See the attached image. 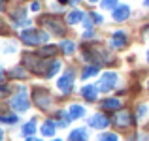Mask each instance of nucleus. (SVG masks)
I'll list each match as a JSON object with an SVG mask.
<instances>
[{
  "label": "nucleus",
  "mask_w": 149,
  "mask_h": 141,
  "mask_svg": "<svg viewBox=\"0 0 149 141\" xmlns=\"http://www.w3.org/2000/svg\"><path fill=\"white\" fill-rule=\"evenodd\" d=\"M85 19V13L81 10H74L68 13V17H66V21H68V25H77V23H81Z\"/></svg>",
  "instance_id": "9b49d317"
},
{
  "label": "nucleus",
  "mask_w": 149,
  "mask_h": 141,
  "mask_svg": "<svg viewBox=\"0 0 149 141\" xmlns=\"http://www.w3.org/2000/svg\"><path fill=\"white\" fill-rule=\"evenodd\" d=\"M115 85H117V73L115 72H106L104 75H102L100 83H98V91L108 92V91H111Z\"/></svg>",
  "instance_id": "20e7f679"
},
{
  "label": "nucleus",
  "mask_w": 149,
  "mask_h": 141,
  "mask_svg": "<svg viewBox=\"0 0 149 141\" xmlns=\"http://www.w3.org/2000/svg\"><path fill=\"white\" fill-rule=\"evenodd\" d=\"M89 134L85 128H77V130H72L70 132V141H87Z\"/></svg>",
  "instance_id": "f8f14e48"
},
{
  "label": "nucleus",
  "mask_w": 149,
  "mask_h": 141,
  "mask_svg": "<svg viewBox=\"0 0 149 141\" xmlns=\"http://www.w3.org/2000/svg\"><path fill=\"white\" fill-rule=\"evenodd\" d=\"M117 6V0H102V8L104 10H113Z\"/></svg>",
  "instance_id": "b1692460"
},
{
  "label": "nucleus",
  "mask_w": 149,
  "mask_h": 141,
  "mask_svg": "<svg viewBox=\"0 0 149 141\" xmlns=\"http://www.w3.org/2000/svg\"><path fill=\"white\" fill-rule=\"evenodd\" d=\"M2 79H4V70L0 68V81H2Z\"/></svg>",
  "instance_id": "c756f323"
},
{
  "label": "nucleus",
  "mask_w": 149,
  "mask_h": 141,
  "mask_svg": "<svg viewBox=\"0 0 149 141\" xmlns=\"http://www.w3.org/2000/svg\"><path fill=\"white\" fill-rule=\"evenodd\" d=\"M143 4H146V8H149V0H143Z\"/></svg>",
  "instance_id": "72a5a7b5"
},
{
  "label": "nucleus",
  "mask_w": 149,
  "mask_h": 141,
  "mask_svg": "<svg viewBox=\"0 0 149 141\" xmlns=\"http://www.w3.org/2000/svg\"><path fill=\"white\" fill-rule=\"evenodd\" d=\"M89 2H91V4H95V2H100V0H89Z\"/></svg>",
  "instance_id": "f704fd0d"
},
{
  "label": "nucleus",
  "mask_w": 149,
  "mask_h": 141,
  "mask_svg": "<svg viewBox=\"0 0 149 141\" xmlns=\"http://www.w3.org/2000/svg\"><path fill=\"white\" fill-rule=\"evenodd\" d=\"M128 15H130V8H128L127 4H123V6H115V10H113L111 17H113V21L121 23V21H127Z\"/></svg>",
  "instance_id": "6e6552de"
},
{
  "label": "nucleus",
  "mask_w": 149,
  "mask_h": 141,
  "mask_svg": "<svg viewBox=\"0 0 149 141\" xmlns=\"http://www.w3.org/2000/svg\"><path fill=\"white\" fill-rule=\"evenodd\" d=\"M55 53H57V47L55 45H45L40 49V55H44V57H53Z\"/></svg>",
  "instance_id": "4be33fe9"
},
{
  "label": "nucleus",
  "mask_w": 149,
  "mask_h": 141,
  "mask_svg": "<svg viewBox=\"0 0 149 141\" xmlns=\"http://www.w3.org/2000/svg\"><path fill=\"white\" fill-rule=\"evenodd\" d=\"M61 49L64 51L66 55H72L74 51H76V44H74V41H70V40H66V41H62V44H61Z\"/></svg>",
  "instance_id": "aec40b11"
},
{
  "label": "nucleus",
  "mask_w": 149,
  "mask_h": 141,
  "mask_svg": "<svg viewBox=\"0 0 149 141\" xmlns=\"http://www.w3.org/2000/svg\"><path fill=\"white\" fill-rule=\"evenodd\" d=\"M58 2H61V4H68L70 0H58Z\"/></svg>",
  "instance_id": "473e14b6"
},
{
  "label": "nucleus",
  "mask_w": 149,
  "mask_h": 141,
  "mask_svg": "<svg viewBox=\"0 0 149 141\" xmlns=\"http://www.w3.org/2000/svg\"><path fill=\"white\" fill-rule=\"evenodd\" d=\"M42 134L51 138V135H55V122L53 120H45L44 124H42Z\"/></svg>",
  "instance_id": "dca6fc26"
},
{
  "label": "nucleus",
  "mask_w": 149,
  "mask_h": 141,
  "mask_svg": "<svg viewBox=\"0 0 149 141\" xmlns=\"http://www.w3.org/2000/svg\"><path fill=\"white\" fill-rule=\"evenodd\" d=\"M0 8H2V0H0Z\"/></svg>",
  "instance_id": "4c0bfd02"
},
{
  "label": "nucleus",
  "mask_w": 149,
  "mask_h": 141,
  "mask_svg": "<svg viewBox=\"0 0 149 141\" xmlns=\"http://www.w3.org/2000/svg\"><path fill=\"white\" fill-rule=\"evenodd\" d=\"M32 98H34V102H36V105H38V107H42V109H47L49 105H51L49 94L45 92V91H42V88H36V91L32 92Z\"/></svg>",
  "instance_id": "39448f33"
},
{
  "label": "nucleus",
  "mask_w": 149,
  "mask_h": 141,
  "mask_svg": "<svg viewBox=\"0 0 149 141\" xmlns=\"http://www.w3.org/2000/svg\"><path fill=\"white\" fill-rule=\"evenodd\" d=\"M115 124H117V126H128V124H130V115H128V111L117 113V117H115Z\"/></svg>",
  "instance_id": "2eb2a0df"
},
{
  "label": "nucleus",
  "mask_w": 149,
  "mask_h": 141,
  "mask_svg": "<svg viewBox=\"0 0 149 141\" xmlns=\"http://www.w3.org/2000/svg\"><path fill=\"white\" fill-rule=\"evenodd\" d=\"M109 45H111L113 49H121V47H125V45H127V34H125L123 30H117V32H113Z\"/></svg>",
  "instance_id": "1a4fd4ad"
},
{
  "label": "nucleus",
  "mask_w": 149,
  "mask_h": 141,
  "mask_svg": "<svg viewBox=\"0 0 149 141\" xmlns=\"http://www.w3.org/2000/svg\"><path fill=\"white\" fill-rule=\"evenodd\" d=\"M61 70V62L58 60H53V62H49V66H47V72H45V75L47 77H53L55 73Z\"/></svg>",
  "instance_id": "a211bd4d"
},
{
  "label": "nucleus",
  "mask_w": 149,
  "mask_h": 141,
  "mask_svg": "<svg viewBox=\"0 0 149 141\" xmlns=\"http://www.w3.org/2000/svg\"><path fill=\"white\" fill-rule=\"evenodd\" d=\"M68 113H70V117H72V119H81V117L85 115V107H83V105L74 104V105H70Z\"/></svg>",
  "instance_id": "ddd939ff"
},
{
  "label": "nucleus",
  "mask_w": 149,
  "mask_h": 141,
  "mask_svg": "<svg viewBox=\"0 0 149 141\" xmlns=\"http://www.w3.org/2000/svg\"><path fill=\"white\" fill-rule=\"evenodd\" d=\"M45 25L51 26V28H53V32H57V34H62V32H64L62 25L57 21V19H45Z\"/></svg>",
  "instance_id": "f3484780"
},
{
  "label": "nucleus",
  "mask_w": 149,
  "mask_h": 141,
  "mask_svg": "<svg viewBox=\"0 0 149 141\" xmlns=\"http://www.w3.org/2000/svg\"><path fill=\"white\" fill-rule=\"evenodd\" d=\"M102 107L108 109V111H115V109L121 107V102L117 100V98H109V100H104V102H102Z\"/></svg>",
  "instance_id": "4468645a"
},
{
  "label": "nucleus",
  "mask_w": 149,
  "mask_h": 141,
  "mask_svg": "<svg viewBox=\"0 0 149 141\" xmlns=\"http://www.w3.org/2000/svg\"><path fill=\"white\" fill-rule=\"evenodd\" d=\"M11 77H26V73H25V70H23V68H13Z\"/></svg>",
  "instance_id": "393cba45"
},
{
  "label": "nucleus",
  "mask_w": 149,
  "mask_h": 141,
  "mask_svg": "<svg viewBox=\"0 0 149 141\" xmlns=\"http://www.w3.org/2000/svg\"><path fill=\"white\" fill-rule=\"evenodd\" d=\"M21 40L29 45H38V44H42V41H47L49 36L45 32H40V30L29 28V30H23L21 32Z\"/></svg>",
  "instance_id": "f257e3e1"
},
{
  "label": "nucleus",
  "mask_w": 149,
  "mask_h": 141,
  "mask_svg": "<svg viewBox=\"0 0 149 141\" xmlns=\"http://www.w3.org/2000/svg\"><path fill=\"white\" fill-rule=\"evenodd\" d=\"M89 124H91L93 128H96V130H102V128H108L109 119L106 115H102V113H96V115H93L91 119H89Z\"/></svg>",
  "instance_id": "0eeeda50"
},
{
  "label": "nucleus",
  "mask_w": 149,
  "mask_h": 141,
  "mask_svg": "<svg viewBox=\"0 0 149 141\" xmlns=\"http://www.w3.org/2000/svg\"><path fill=\"white\" fill-rule=\"evenodd\" d=\"M30 10H32V11H38V10H40V4H38V2H32V4H30Z\"/></svg>",
  "instance_id": "cd10ccee"
},
{
  "label": "nucleus",
  "mask_w": 149,
  "mask_h": 141,
  "mask_svg": "<svg viewBox=\"0 0 149 141\" xmlns=\"http://www.w3.org/2000/svg\"><path fill=\"white\" fill-rule=\"evenodd\" d=\"M147 62H149V51H147Z\"/></svg>",
  "instance_id": "c9c22d12"
},
{
  "label": "nucleus",
  "mask_w": 149,
  "mask_h": 141,
  "mask_svg": "<svg viewBox=\"0 0 149 141\" xmlns=\"http://www.w3.org/2000/svg\"><path fill=\"white\" fill-rule=\"evenodd\" d=\"M146 113H147V105H140V109H138V120H142L143 117H146Z\"/></svg>",
  "instance_id": "bb28decb"
},
{
  "label": "nucleus",
  "mask_w": 149,
  "mask_h": 141,
  "mask_svg": "<svg viewBox=\"0 0 149 141\" xmlns=\"http://www.w3.org/2000/svg\"><path fill=\"white\" fill-rule=\"evenodd\" d=\"M26 141H42V139H34V138H30V135H29V139H26Z\"/></svg>",
  "instance_id": "7c9ffc66"
},
{
  "label": "nucleus",
  "mask_w": 149,
  "mask_h": 141,
  "mask_svg": "<svg viewBox=\"0 0 149 141\" xmlns=\"http://www.w3.org/2000/svg\"><path fill=\"white\" fill-rule=\"evenodd\" d=\"M72 85H74V73H72V72H66L64 75L58 79L57 87L61 88V92H62V94H68L70 91H72Z\"/></svg>",
  "instance_id": "423d86ee"
},
{
  "label": "nucleus",
  "mask_w": 149,
  "mask_h": 141,
  "mask_svg": "<svg viewBox=\"0 0 149 141\" xmlns=\"http://www.w3.org/2000/svg\"><path fill=\"white\" fill-rule=\"evenodd\" d=\"M23 60H25L26 68L32 70V72H36V73H45L47 72V66H49L47 60H40L38 57H32V55H25Z\"/></svg>",
  "instance_id": "7ed1b4c3"
},
{
  "label": "nucleus",
  "mask_w": 149,
  "mask_h": 141,
  "mask_svg": "<svg viewBox=\"0 0 149 141\" xmlns=\"http://www.w3.org/2000/svg\"><path fill=\"white\" fill-rule=\"evenodd\" d=\"M96 73H98V66H87V68L83 70V73H81V77H83V79H89V77L96 75Z\"/></svg>",
  "instance_id": "412c9836"
},
{
  "label": "nucleus",
  "mask_w": 149,
  "mask_h": 141,
  "mask_svg": "<svg viewBox=\"0 0 149 141\" xmlns=\"http://www.w3.org/2000/svg\"><path fill=\"white\" fill-rule=\"evenodd\" d=\"M19 120V117L17 115H0V122H6V124H13V122H17Z\"/></svg>",
  "instance_id": "5701e85b"
},
{
  "label": "nucleus",
  "mask_w": 149,
  "mask_h": 141,
  "mask_svg": "<svg viewBox=\"0 0 149 141\" xmlns=\"http://www.w3.org/2000/svg\"><path fill=\"white\" fill-rule=\"evenodd\" d=\"M100 141H117V135L115 134H102Z\"/></svg>",
  "instance_id": "a878e982"
},
{
  "label": "nucleus",
  "mask_w": 149,
  "mask_h": 141,
  "mask_svg": "<svg viewBox=\"0 0 149 141\" xmlns=\"http://www.w3.org/2000/svg\"><path fill=\"white\" fill-rule=\"evenodd\" d=\"M74 2H77V0H74Z\"/></svg>",
  "instance_id": "58836bf2"
},
{
  "label": "nucleus",
  "mask_w": 149,
  "mask_h": 141,
  "mask_svg": "<svg viewBox=\"0 0 149 141\" xmlns=\"http://www.w3.org/2000/svg\"><path fill=\"white\" fill-rule=\"evenodd\" d=\"M93 17H95V21H96V23H102V17H100V13H93Z\"/></svg>",
  "instance_id": "c85d7f7f"
},
{
  "label": "nucleus",
  "mask_w": 149,
  "mask_h": 141,
  "mask_svg": "<svg viewBox=\"0 0 149 141\" xmlns=\"http://www.w3.org/2000/svg\"><path fill=\"white\" fill-rule=\"evenodd\" d=\"M10 105H11V107H13L17 113L26 111V109H29V105H30V102H29V92H26V88H19V92L15 94L13 98H11Z\"/></svg>",
  "instance_id": "f03ea898"
},
{
  "label": "nucleus",
  "mask_w": 149,
  "mask_h": 141,
  "mask_svg": "<svg viewBox=\"0 0 149 141\" xmlns=\"http://www.w3.org/2000/svg\"><path fill=\"white\" fill-rule=\"evenodd\" d=\"M85 100L89 102H95L96 96H98V87H93V85H87V87H83V91H81Z\"/></svg>",
  "instance_id": "9d476101"
},
{
  "label": "nucleus",
  "mask_w": 149,
  "mask_h": 141,
  "mask_svg": "<svg viewBox=\"0 0 149 141\" xmlns=\"http://www.w3.org/2000/svg\"><path fill=\"white\" fill-rule=\"evenodd\" d=\"M0 141H4V132L0 130Z\"/></svg>",
  "instance_id": "2f4dec72"
},
{
  "label": "nucleus",
  "mask_w": 149,
  "mask_h": 141,
  "mask_svg": "<svg viewBox=\"0 0 149 141\" xmlns=\"http://www.w3.org/2000/svg\"><path fill=\"white\" fill-rule=\"evenodd\" d=\"M53 141H62V139H53Z\"/></svg>",
  "instance_id": "e433bc0d"
},
{
  "label": "nucleus",
  "mask_w": 149,
  "mask_h": 141,
  "mask_svg": "<svg viewBox=\"0 0 149 141\" xmlns=\"http://www.w3.org/2000/svg\"><path fill=\"white\" fill-rule=\"evenodd\" d=\"M34 132H36V122L34 120H30V122H26L25 126H23V135H34Z\"/></svg>",
  "instance_id": "6ab92c4d"
}]
</instances>
